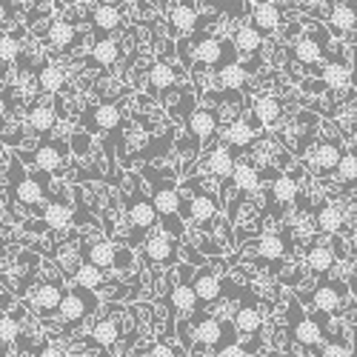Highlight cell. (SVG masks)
<instances>
[{
	"mask_svg": "<svg viewBox=\"0 0 357 357\" xmlns=\"http://www.w3.org/2000/svg\"><path fill=\"white\" fill-rule=\"evenodd\" d=\"M291 52H294V61H301V63L312 66V63L320 61L326 52H329V46H323V40L314 38V35H303L301 40H297V46H294Z\"/></svg>",
	"mask_w": 357,
	"mask_h": 357,
	"instance_id": "cell-26",
	"label": "cell"
},
{
	"mask_svg": "<svg viewBox=\"0 0 357 357\" xmlns=\"http://www.w3.org/2000/svg\"><path fill=\"white\" fill-rule=\"evenodd\" d=\"M38 86H40L43 95H57L66 86V72L54 63H43L38 69Z\"/></svg>",
	"mask_w": 357,
	"mask_h": 357,
	"instance_id": "cell-28",
	"label": "cell"
},
{
	"mask_svg": "<svg viewBox=\"0 0 357 357\" xmlns=\"http://www.w3.org/2000/svg\"><path fill=\"white\" fill-rule=\"evenodd\" d=\"M197 23H200L197 6H192V3H172V9H169V26H172L174 35H181V38L192 35L195 29H197Z\"/></svg>",
	"mask_w": 357,
	"mask_h": 357,
	"instance_id": "cell-17",
	"label": "cell"
},
{
	"mask_svg": "<svg viewBox=\"0 0 357 357\" xmlns=\"http://www.w3.org/2000/svg\"><path fill=\"white\" fill-rule=\"evenodd\" d=\"M63 297H66V291H63V283L61 280H46V283H40L35 289L32 303H35L38 312H61Z\"/></svg>",
	"mask_w": 357,
	"mask_h": 357,
	"instance_id": "cell-18",
	"label": "cell"
},
{
	"mask_svg": "<svg viewBox=\"0 0 357 357\" xmlns=\"http://www.w3.org/2000/svg\"><path fill=\"white\" fill-rule=\"evenodd\" d=\"M246 80H249V69L241 66V63H231L220 72V86L226 89V92H241V89L246 86Z\"/></svg>",
	"mask_w": 357,
	"mask_h": 357,
	"instance_id": "cell-40",
	"label": "cell"
},
{
	"mask_svg": "<svg viewBox=\"0 0 357 357\" xmlns=\"http://www.w3.org/2000/svg\"><path fill=\"white\" fill-rule=\"evenodd\" d=\"M351 143L357 146V126H354V132H351Z\"/></svg>",
	"mask_w": 357,
	"mask_h": 357,
	"instance_id": "cell-53",
	"label": "cell"
},
{
	"mask_svg": "<svg viewBox=\"0 0 357 357\" xmlns=\"http://www.w3.org/2000/svg\"><path fill=\"white\" fill-rule=\"evenodd\" d=\"M86 121L95 132H114L117 126L123 123V114L114 103H100V106H95L92 112L86 114Z\"/></svg>",
	"mask_w": 357,
	"mask_h": 357,
	"instance_id": "cell-21",
	"label": "cell"
},
{
	"mask_svg": "<svg viewBox=\"0 0 357 357\" xmlns=\"http://www.w3.org/2000/svg\"><path fill=\"white\" fill-rule=\"evenodd\" d=\"M46 40H49L54 49H69V46H75V40H77V29H75L69 20H54V23H49V29H46Z\"/></svg>",
	"mask_w": 357,
	"mask_h": 357,
	"instance_id": "cell-29",
	"label": "cell"
},
{
	"mask_svg": "<svg viewBox=\"0 0 357 357\" xmlns=\"http://www.w3.org/2000/svg\"><path fill=\"white\" fill-rule=\"evenodd\" d=\"M152 203L158 215L166 220V229L172 237H183V223L177 220V212L183 209V200L177 195V189L172 183H155L152 186Z\"/></svg>",
	"mask_w": 357,
	"mask_h": 357,
	"instance_id": "cell-1",
	"label": "cell"
},
{
	"mask_svg": "<svg viewBox=\"0 0 357 357\" xmlns=\"http://www.w3.org/2000/svg\"><path fill=\"white\" fill-rule=\"evenodd\" d=\"M320 75V80H323V86L326 89H332V92H343V89L351 83V72H349V66L343 63V61H326V66L317 72Z\"/></svg>",
	"mask_w": 357,
	"mask_h": 357,
	"instance_id": "cell-25",
	"label": "cell"
},
{
	"mask_svg": "<svg viewBox=\"0 0 357 357\" xmlns=\"http://www.w3.org/2000/svg\"><path fill=\"white\" fill-rule=\"evenodd\" d=\"M260 326H263V314H260L257 306L243 303L241 309L234 312V332H241V335H255Z\"/></svg>",
	"mask_w": 357,
	"mask_h": 357,
	"instance_id": "cell-31",
	"label": "cell"
},
{
	"mask_svg": "<svg viewBox=\"0 0 357 357\" xmlns=\"http://www.w3.org/2000/svg\"><path fill=\"white\" fill-rule=\"evenodd\" d=\"M320 317H323V312L317 314V317H291V335H294V340L297 343H303V346H317L320 340H323V326H320Z\"/></svg>",
	"mask_w": 357,
	"mask_h": 357,
	"instance_id": "cell-22",
	"label": "cell"
},
{
	"mask_svg": "<svg viewBox=\"0 0 357 357\" xmlns=\"http://www.w3.org/2000/svg\"><path fill=\"white\" fill-rule=\"evenodd\" d=\"M272 195H275V200L278 203H294L297 200V181L291 174H280L278 181H275V186H272Z\"/></svg>",
	"mask_w": 357,
	"mask_h": 357,
	"instance_id": "cell-43",
	"label": "cell"
},
{
	"mask_svg": "<svg viewBox=\"0 0 357 357\" xmlns=\"http://www.w3.org/2000/svg\"><path fill=\"white\" fill-rule=\"evenodd\" d=\"M177 80L174 75V66H169L166 61H158L152 69H149V83H152V92H166V89H172Z\"/></svg>",
	"mask_w": 357,
	"mask_h": 357,
	"instance_id": "cell-39",
	"label": "cell"
},
{
	"mask_svg": "<svg viewBox=\"0 0 357 357\" xmlns=\"http://www.w3.org/2000/svg\"><path fill=\"white\" fill-rule=\"evenodd\" d=\"M343 155H346V152H343V149H340L335 140H323V143L314 146V152L309 155V166H312V172H317V174H332V172L340 169Z\"/></svg>",
	"mask_w": 357,
	"mask_h": 357,
	"instance_id": "cell-7",
	"label": "cell"
},
{
	"mask_svg": "<svg viewBox=\"0 0 357 357\" xmlns=\"http://www.w3.org/2000/svg\"><path fill=\"white\" fill-rule=\"evenodd\" d=\"M192 286H195V291L200 297V303H215V301H220V294H223V280L218 278V272L209 269V266H203V269L195 272Z\"/></svg>",
	"mask_w": 357,
	"mask_h": 357,
	"instance_id": "cell-16",
	"label": "cell"
},
{
	"mask_svg": "<svg viewBox=\"0 0 357 357\" xmlns=\"http://www.w3.org/2000/svg\"><path fill=\"white\" fill-rule=\"evenodd\" d=\"M337 177L343 183H357V146L354 149H349V152L343 155V160H340V169H337Z\"/></svg>",
	"mask_w": 357,
	"mask_h": 357,
	"instance_id": "cell-44",
	"label": "cell"
},
{
	"mask_svg": "<svg viewBox=\"0 0 357 357\" xmlns=\"http://www.w3.org/2000/svg\"><path fill=\"white\" fill-rule=\"evenodd\" d=\"M29 160H32V166H38L46 174L63 172V166H66V149L61 143H40Z\"/></svg>",
	"mask_w": 357,
	"mask_h": 357,
	"instance_id": "cell-13",
	"label": "cell"
},
{
	"mask_svg": "<svg viewBox=\"0 0 357 357\" xmlns=\"http://www.w3.org/2000/svg\"><path fill=\"white\" fill-rule=\"evenodd\" d=\"M346 223V215L340 206H323V209L317 212V229L326 231V234H337Z\"/></svg>",
	"mask_w": 357,
	"mask_h": 357,
	"instance_id": "cell-37",
	"label": "cell"
},
{
	"mask_svg": "<svg viewBox=\"0 0 357 357\" xmlns=\"http://www.w3.org/2000/svg\"><path fill=\"white\" fill-rule=\"evenodd\" d=\"M249 12H252V26L263 35V40L272 38V35L278 32L280 20H283V9H280L278 3H257V6H252Z\"/></svg>",
	"mask_w": 357,
	"mask_h": 357,
	"instance_id": "cell-14",
	"label": "cell"
},
{
	"mask_svg": "<svg viewBox=\"0 0 357 357\" xmlns=\"http://www.w3.org/2000/svg\"><path fill=\"white\" fill-rule=\"evenodd\" d=\"M200 166H203L206 174H215V177H220V181H226V177H234L237 160H234L229 146H218V149H212V152H206Z\"/></svg>",
	"mask_w": 357,
	"mask_h": 357,
	"instance_id": "cell-11",
	"label": "cell"
},
{
	"mask_svg": "<svg viewBox=\"0 0 357 357\" xmlns=\"http://www.w3.org/2000/svg\"><path fill=\"white\" fill-rule=\"evenodd\" d=\"M280 117H283V106L275 95H257L252 100V121H257V126L275 129L280 126Z\"/></svg>",
	"mask_w": 357,
	"mask_h": 357,
	"instance_id": "cell-12",
	"label": "cell"
},
{
	"mask_svg": "<svg viewBox=\"0 0 357 357\" xmlns=\"http://www.w3.org/2000/svg\"><path fill=\"white\" fill-rule=\"evenodd\" d=\"M123 200H126V212H129V220H132V226L135 229H155V223H158V209H155V203L149 200L143 192H129V189H123Z\"/></svg>",
	"mask_w": 357,
	"mask_h": 357,
	"instance_id": "cell-4",
	"label": "cell"
},
{
	"mask_svg": "<svg viewBox=\"0 0 357 357\" xmlns=\"http://www.w3.org/2000/svg\"><path fill=\"white\" fill-rule=\"evenodd\" d=\"M9 192H12V197H15L20 206H26V209H38L40 200H43V189H40V183L35 181V177H29L17 160H12Z\"/></svg>",
	"mask_w": 357,
	"mask_h": 357,
	"instance_id": "cell-2",
	"label": "cell"
},
{
	"mask_svg": "<svg viewBox=\"0 0 357 357\" xmlns=\"http://www.w3.org/2000/svg\"><path fill=\"white\" fill-rule=\"evenodd\" d=\"M72 283L75 286H80V289H89V291H95L100 283H103V272L98 269V266H92V263H83L80 269L75 272V278H72Z\"/></svg>",
	"mask_w": 357,
	"mask_h": 357,
	"instance_id": "cell-42",
	"label": "cell"
},
{
	"mask_svg": "<svg viewBox=\"0 0 357 357\" xmlns=\"http://www.w3.org/2000/svg\"><path fill=\"white\" fill-rule=\"evenodd\" d=\"M329 29L335 38H354L357 29V3H332L329 9Z\"/></svg>",
	"mask_w": 357,
	"mask_h": 357,
	"instance_id": "cell-9",
	"label": "cell"
},
{
	"mask_svg": "<svg viewBox=\"0 0 357 357\" xmlns=\"http://www.w3.org/2000/svg\"><path fill=\"white\" fill-rule=\"evenodd\" d=\"M346 291H349V286H343V283L323 280V283L314 289V294H312V303H314V309H317V312L332 314V312H337V309H340Z\"/></svg>",
	"mask_w": 357,
	"mask_h": 357,
	"instance_id": "cell-10",
	"label": "cell"
},
{
	"mask_svg": "<svg viewBox=\"0 0 357 357\" xmlns=\"http://www.w3.org/2000/svg\"><path fill=\"white\" fill-rule=\"evenodd\" d=\"M98 303H95V294L89 291V289H80V286H75V289H69L66 291V297H63V303H61V317L63 320H69V323H80L89 312H92Z\"/></svg>",
	"mask_w": 357,
	"mask_h": 357,
	"instance_id": "cell-6",
	"label": "cell"
},
{
	"mask_svg": "<svg viewBox=\"0 0 357 357\" xmlns=\"http://www.w3.org/2000/svg\"><path fill=\"white\" fill-rule=\"evenodd\" d=\"M20 337V323L3 312V317H0V340H3V346H15Z\"/></svg>",
	"mask_w": 357,
	"mask_h": 357,
	"instance_id": "cell-45",
	"label": "cell"
},
{
	"mask_svg": "<svg viewBox=\"0 0 357 357\" xmlns=\"http://www.w3.org/2000/svg\"><path fill=\"white\" fill-rule=\"evenodd\" d=\"M143 255L149 263H172L177 257V237H172L169 231L149 234L143 243Z\"/></svg>",
	"mask_w": 357,
	"mask_h": 357,
	"instance_id": "cell-8",
	"label": "cell"
},
{
	"mask_svg": "<svg viewBox=\"0 0 357 357\" xmlns=\"http://www.w3.org/2000/svg\"><path fill=\"white\" fill-rule=\"evenodd\" d=\"M38 357H66V354H63V349H61V346L46 343V346H40V349H38Z\"/></svg>",
	"mask_w": 357,
	"mask_h": 357,
	"instance_id": "cell-50",
	"label": "cell"
},
{
	"mask_svg": "<svg viewBox=\"0 0 357 357\" xmlns=\"http://www.w3.org/2000/svg\"><path fill=\"white\" fill-rule=\"evenodd\" d=\"M192 335H195V343L197 346H212V349L215 346H229L226 343V332H223V323L215 320V317H206V314H200L195 320Z\"/></svg>",
	"mask_w": 357,
	"mask_h": 357,
	"instance_id": "cell-15",
	"label": "cell"
},
{
	"mask_svg": "<svg viewBox=\"0 0 357 357\" xmlns=\"http://www.w3.org/2000/svg\"><path fill=\"white\" fill-rule=\"evenodd\" d=\"M231 43H234V49L241 52V54H257V52H260V46H263V35L257 32V29H255L252 23H243V26L234 32Z\"/></svg>",
	"mask_w": 357,
	"mask_h": 357,
	"instance_id": "cell-30",
	"label": "cell"
},
{
	"mask_svg": "<svg viewBox=\"0 0 357 357\" xmlns=\"http://www.w3.org/2000/svg\"><path fill=\"white\" fill-rule=\"evenodd\" d=\"M218 357H249V351H246V346H241V343H229V346L218 349Z\"/></svg>",
	"mask_w": 357,
	"mask_h": 357,
	"instance_id": "cell-49",
	"label": "cell"
},
{
	"mask_svg": "<svg viewBox=\"0 0 357 357\" xmlns=\"http://www.w3.org/2000/svg\"><path fill=\"white\" fill-rule=\"evenodd\" d=\"M169 306H172L174 312H183V314L197 312V309H200V297H197L195 286H192L189 280H177V283L172 286V291H169Z\"/></svg>",
	"mask_w": 357,
	"mask_h": 357,
	"instance_id": "cell-20",
	"label": "cell"
},
{
	"mask_svg": "<svg viewBox=\"0 0 357 357\" xmlns=\"http://www.w3.org/2000/svg\"><path fill=\"white\" fill-rule=\"evenodd\" d=\"M349 289H354V294H357V275H354V278L349 280Z\"/></svg>",
	"mask_w": 357,
	"mask_h": 357,
	"instance_id": "cell-52",
	"label": "cell"
},
{
	"mask_svg": "<svg viewBox=\"0 0 357 357\" xmlns=\"http://www.w3.org/2000/svg\"><path fill=\"white\" fill-rule=\"evenodd\" d=\"M92 57L100 66H112V63H117V57H121V46H117V40L112 35L98 38L92 46Z\"/></svg>",
	"mask_w": 357,
	"mask_h": 357,
	"instance_id": "cell-38",
	"label": "cell"
},
{
	"mask_svg": "<svg viewBox=\"0 0 357 357\" xmlns=\"http://www.w3.org/2000/svg\"><path fill=\"white\" fill-rule=\"evenodd\" d=\"M223 140H226L229 149H234V152H243V149H249L255 143V123L246 121V117H241V121H234L231 126H226Z\"/></svg>",
	"mask_w": 357,
	"mask_h": 357,
	"instance_id": "cell-24",
	"label": "cell"
},
{
	"mask_svg": "<svg viewBox=\"0 0 357 357\" xmlns=\"http://www.w3.org/2000/svg\"><path fill=\"white\" fill-rule=\"evenodd\" d=\"M320 357H351V349L346 343L335 340V343H326V349L320 351Z\"/></svg>",
	"mask_w": 357,
	"mask_h": 357,
	"instance_id": "cell-47",
	"label": "cell"
},
{
	"mask_svg": "<svg viewBox=\"0 0 357 357\" xmlns=\"http://www.w3.org/2000/svg\"><path fill=\"white\" fill-rule=\"evenodd\" d=\"M149 357H177V354H174V346H172V343L158 340L152 349H149Z\"/></svg>",
	"mask_w": 357,
	"mask_h": 357,
	"instance_id": "cell-48",
	"label": "cell"
},
{
	"mask_svg": "<svg viewBox=\"0 0 357 357\" xmlns=\"http://www.w3.org/2000/svg\"><path fill=\"white\" fill-rule=\"evenodd\" d=\"M0 57H3V69L20 57V43L15 35H3V40H0Z\"/></svg>",
	"mask_w": 357,
	"mask_h": 357,
	"instance_id": "cell-46",
	"label": "cell"
},
{
	"mask_svg": "<svg viewBox=\"0 0 357 357\" xmlns=\"http://www.w3.org/2000/svg\"><path fill=\"white\" fill-rule=\"evenodd\" d=\"M218 129V114L209 109V106H200L189 114V135L195 140H206V137H212Z\"/></svg>",
	"mask_w": 357,
	"mask_h": 357,
	"instance_id": "cell-23",
	"label": "cell"
},
{
	"mask_svg": "<svg viewBox=\"0 0 357 357\" xmlns=\"http://www.w3.org/2000/svg\"><path fill=\"white\" fill-rule=\"evenodd\" d=\"M89 263L98 266V269H112V266H117V246L109 243V241H98L92 249H89Z\"/></svg>",
	"mask_w": 357,
	"mask_h": 357,
	"instance_id": "cell-35",
	"label": "cell"
},
{
	"mask_svg": "<svg viewBox=\"0 0 357 357\" xmlns=\"http://www.w3.org/2000/svg\"><path fill=\"white\" fill-rule=\"evenodd\" d=\"M117 337H121V326H117L114 320H95L92 326V340L98 346H114Z\"/></svg>",
	"mask_w": 357,
	"mask_h": 357,
	"instance_id": "cell-41",
	"label": "cell"
},
{
	"mask_svg": "<svg viewBox=\"0 0 357 357\" xmlns=\"http://www.w3.org/2000/svg\"><path fill=\"white\" fill-rule=\"evenodd\" d=\"M72 206L66 203V200H52L49 206H46V226L49 229H66L69 223H72Z\"/></svg>",
	"mask_w": 357,
	"mask_h": 357,
	"instance_id": "cell-36",
	"label": "cell"
},
{
	"mask_svg": "<svg viewBox=\"0 0 357 357\" xmlns=\"http://www.w3.org/2000/svg\"><path fill=\"white\" fill-rule=\"evenodd\" d=\"M286 249H289L286 237L278 234V231H266L260 241H257V255H260L263 260H280V257L286 255Z\"/></svg>",
	"mask_w": 357,
	"mask_h": 357,
	"instance_id": "cell-32",
	"label": "cell"
},
{
	"mask_svg": "<svg viewBox=\"0 0 357 357\" xmlns=\"http://www.w3.org/2000/svg\"><path fill=\"white\" fill-rule=\"evenodd\" d=\"M234 186H237V192H243V195H249V192H255L257 186H260V181H263V172L257 169V166H252V163H237V169H234Z\"/></svg>",
	"mask_w": 357,
	"mask_h": 357,
	"instance_id": "cell-33",
	"label": "cell"
},
{
	"mask_svg": "<svg viewBox=\"0 0 357 357\" xmlns=\"http://www.w3.org/2000/svg\"><path fill=\"white\" fill-rule=\"evenodd\" d=\"M26 123H29V129H32L35 135H49L54 129V123H57V114H54L52 106L35 103L32 109H29V114H26Z\"/></svg>",
	"mask_w": 357,
	"mask_h": 357,
	"instance_id": "cell-27",
	"label": "cell"
},
{
	"mask_svg": "<svg viewBox=\"0 0 357 357\" xmlns=\"http://www.w3.org/2000/svg\"><path fill=\"white\" fill-rule=\"evenodd\" d=\"M218 212H220V200L215 195H206V192L192 189V197L186 195V200H183V218L186 220H195L200 226L215 223Z\"/></svg>",
	"mask_w": 357,
	"mask_h": 357,
	"instance_id": "cell-3",
	"label": "cell"
},
{
	"mask_svg": "<svg viewBox=\"0 0 357 357\" xmlns=\"http://www.w3.org/2000/svg\"><path fill=\"white\" fill-rule=\"evenodd\" d=\"M229 49H234V43H223L218 38H200L197 46H195V57L200 63L215 66V69L223 72L226 66L234 63V52H229Z\"/></svg>",
	"mask_w": 357,
	"mask_h": 357,
	"instance_id": "cell-5",
	"label": "cell"
},
{
	"mask_svg": "<svg viewBox=\"0 0 357 357\" xmlns=\"http://www.w3.org/2000/svg\"><path fill=\"white\" fill-rule=\"evenodd\" d=\"M306 263H309V269L314 275H326L335 266V252L326 246V243H314L309 249V255H306Z\"/></svg>",
	"mask_w": 357,
	"mask_h": 357,
	"instance_id": "cell-34",
	"label": "cell"
},
{
	"mask_svg": "<svg viewBox=\"0 0 357 357\" xmlns=\"http://www.w3.org/2000/svg\"><path fill=\"white\" fill-rule=\"evenodd\" d=\"M89 20H92L95 32H100L106 38V35L114 32L117 26H121L123 12L117 9V3H98V6H92V12H89Z\"/></svg>",
	"mask_w": 357,
	"mask_h": 357,
	"instance_id": "cell-19",
	"label": "cell"
},
{
	"mask_svg": "<svg viewBox=\"0 0 357 357\" xmlns=\"http://www.w3.org/2000/svg\"><path fill=\"white\" fill-rule=\"evenodd\" d=\"M72 149H75L77 155H83L86 149H89V137H86V135H77V137H72Z\"/></svg>",
	"mask_w": 357,
	"mask_h": 357,
	"instance_id": "cell-51",
	"label": "cell"
}]
</instances>
